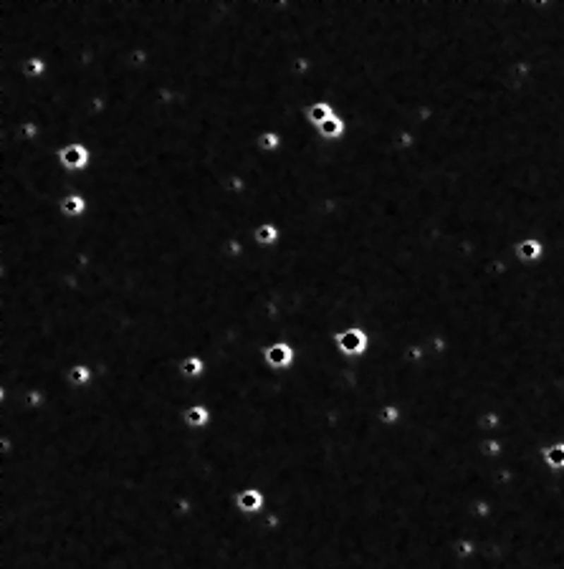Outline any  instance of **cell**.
<instances>
[{
    "instance_id": "1",
    "label": "cell",
    "mask_w": 564,
    "mask_h": 569,
    "mask_svg": "<svg viewBox=\"0 0 564 569\" xmlns=\"http://www.w3.org/2000/svg\"><path fill=\"white\" fill-rule=\"evenodd\" d=\"M167 380V377H164ZM152 388V385H147ZM142 388V390H147ZM137 390V393H142ZM132 393V395H137ZM121 397L116 402V418L121 423L129 425H152V423H137L127 415V400L132 397ZM175 420H167L162 425H172ZM180 423V420H177ZM162 425H152V428H142V430H132V433H124V436L114 438L99 450V486H102L104 496L112 503V509L121 516V519L132 524V527H155L160 521H164L172 514V503H157L155 498L145 491V486L140 484L137 473H134V450L132 445L137 443V438L150 433L155 428H162ZM395 433V428L390 430ZM400 448L402 441L395 438V450H392V463H390V473L388 481H385L383 491L377 493L370 501V506L362 511L359 516H354L352 521H347L342 529H329V532H304V534H292L286 529L276 527V524H268L263 516H256L251 519L248 529V544L251 551H256L258 557L268 559V562H301V559H337L342 557V551H352L359 549V546H367L372 539H375L377 532H383V519L392 514V496L395 491L400 489L397 484V468H402L400 463ZM238 516V511H236ZM236 516H231L228 521H223L220 527L212 529H198L193 524V516L190 519H177L175 521V532L180 539L185 541H200L208 539L212 534H218L223 527H228Z\"/></svg>"
},
{
    "instance_id": "2",
    "label": "cell",
    "mask_w": 564,
    "mask_h": 569,
    "mask_svg": "<svg viewBox=\"0 0 564 569\" xmlns=\"http://www.w3.org/2000/svg\"><path fill=\"white\" fill-rule=\"evenodd\" d=\"M334 349L344 359H362L372 349V334L364 327H342L332 334Z\"/></svg>"
},
{
    "instance_id": "3",
    "label": "cell",
    "mask_w": 564,
    "mask_h": 569,
    "mask_svg": "<svg viewBox=\"0 0 564 569\" xmlns=\"http://www.w3.org/2000/svg\"><path fill=\"white\" fill-rule=\"evenodd\" d=\"M56 160H59V167L66 175H84L94 164V152L84 142H66V145H61L56 150Z\"/></svg>"
},
{
    "instance_id": "4",
    "label": "cell",
    "mask_w": 564,
    "mask_h": 569,
    "mask_svg": "<svg viewBox=\"0 0 564 569\" xmlns=\"http://www.w3.org/2000/svg\"><path fill=\"white\" fill-rule=\"evenodd\" d=\"M263 364H266L271 372H289L296 367L299 362V349L292 345V342L286 340H276V342H268L263 347V354H261Z\"/></svg>"
},
{
    "instance_id": "5",
    "label": "cell",
    "mask_w": 564,
    "mask_h": 569,
    "mask_svg": "<svg viewBox=\"0 0 564 569\" xmlns=\"http://www.w3.org/2000/svg\"><path fill=\"white\" fill-rule=\"evenodd\" d=\"M266 506H268L266 491L256 489V486H246V489L233 493V509H236L241 516H246V519L261 516L263 511H266Z\"/></svg>"
},
{
    "instance_id": "6",
    "label": "cell",
    "mask_w": 564,
    "mask_h": 569,
    "mask_svg": "<svg viewBox=\"0 0 564 569\" xmlns=\"http://www.w3.org/2000/svg\"><path fill=\"white\" fill-rule=\"evenodd\" d=\"M544 253H546L544 241L536 236L519 238V241L511 246V256H514V260L522 263V266H536V263L544 258Z\"/></svg>"
},
{
    "instance_id": "7",
    "label": "cell",
    "mask_w": 564,
    "mask_h": 569,
    "mask_svg": "<svg viewBox=\"0 0 564 569\" xmlns=\"http://www.w3.org/2000/svg\"><path fill=\"white\" fill-rule=\"evenodd\" d=\"M180 423L188 430H208L212 425V407L205 402H193L180 412Z\"/></svg>"
},
{
    "instance_id": "8",
    "label": "cell",
    "mask_w": 564,
    "mask_h": 569,
    "mask_svg": "<svg viewBox=\"0 0 564 569\" xmlns=\"http://www.w3.org/2000/svg\"><path fill=\"white\" fill-rule=\"evenodd\" d=\"M61 380L73 390H86L94 385L97 372H94V367H91L89 362H73L71 367H66V372L61 375Z\"/></svg>"
},
{
    "instance_id": "9",
    "label": "cell",
    "mask_w": 564,
    "mask_h": 569,
    "mask_svg": "<svg viewBox=\"0 0 564 569\" xmlns=\"http://www.w3.org/2000/svg\"><path fill=\"white\" fill-rule=\"evenodd\" d=\"M59 210L64 218L81 220L89 215V200H86V195H81V193H66V195H61Z\"/></svg>"
},
{
    "instance_id": "10",
    "label": "cell",
    "mask_w": 564,
    "mask_h": 569,
    "mask_svg": "<svg viewBox=\"0 0 564 569\" xmlns=\"http://www.w3.org/2000/svg\"><path fill=\"white\" fill-rule=\"evenodd\" d=\"M281 228L273 220H266V223H261V225H256L253 230H251V243L253 246H258V248H276L281 243Z\"/></svg>"
},
{
    "instance_id": "11",
    "label": "cell",
    "mask_w": 564,
    "mask_h": 569,
    "mask_svg": "<svg viewBox=\"0 0 564 569\" xmlns=\"http://www.w3.org/2000/svg\"><path fill=\"white\" fill-rule=\"evenodd\" d=\"M314 132L319 134V140H324V142H342L347 137V132H349V124H347L344 116L337 112L332 119H327L322 127H316Z\"/></svg>"
},
{
    "instance_id": "12",
    "label": "cell",
    "mask_w": 564,
    "mask_h": 569,
    "mask_svg": "<svg viewBox=\"0 0 564 569\" xmlns=\"http://www.w3.org/2000/svg\"><path fill=\"white\" fill-rule=\"evenodd\" d=\"M177 372H180L182 380L188 382H198L208 375V362L205 357L200 354H188V357H182L180 364H177Z\"/></svg>"
},
{
    "instance_id": "13",
    "label": "cell",
    "mask_w": 564,
    "mask_h": 569,
    "mask_svg": "<svg viewBox=\"0 0 564 569\" xmlns=\"http://www.w3.org/2000/svg\"><path fill=\"white\" fill-rule=\"evenodd\" d=\"M0 54H6V51H0ZM11 56V54H8ZM16 59V56H13ZM18 61V59H16ZM18 68H20V73H23L25 79H30V81H38V79H43L46 73H49V61L43 59V56H38V54H30V56H25L23 61H18Z\"/></svg>"
},
{
    "instance_id": "14",
    "label": "cell",
    "mask_w": 564,
    "mask_h": 569,
    "mask_svg": "<svg viewBox=\"0 0 564 569\" xmlns=\"http://www.w3.org/2000/svg\"><path fill=\"white\" fill-rule=\"evenodd\" d=\"M337 114V109H334V104L332 102H311L309 107H306V112H304V116H306V124L309 127H322L324 121L327 119H332V116Z\"/></svg>"
},
{
    "instance_id": "15",
    "label": "cell",
    "mask_w": 564,
    "mask_h": 569,
    "mask_svg": "<svg viewBox=\"0 0 564 569\" xmlns=\"http://www.w3.org/2000/svg\"><path fill=\"white\" fill-rule=\"evenodd\" d=\"M541 463L552 473H564V441H554L541 448Z\"/></svg>"
},
{
    "instance_id": "16",
    "label": "cell",
    "mask_w": 564,
    "mask_h": 569,
    "mask_svg": "<svg viewBox=\"0 0 564 569\" xmlns=\"http://www.w3.org/2000/svg\"><path fill=\"white\" fill-rule=\"evenodd\" d=\"M281 147H284V137H281L279 129H263L258 137H256V150L261 155H279Z\"/></svg>"
},
{
    "instance_id": "17",
    "label": "cell",
    "mask_w": 564,
    "mask_h": 569,
    "mask_svg": "<svg viewBox=\"0 0 564 569\" xmlns=\"http://www.w3.org/2000/svg\"><path fill=\"white\" fill-rule=\"evenodd\" d=\"M377 420H380L383 428H397V425H402V420H405V412H402V407L397 405V402H385V405L377 410Z\"/></svg>"
},
{
    "instance_id": "18",
    "label": "cell",
    "mask_w": 564,
    "mask_h": 569,
    "mask_svg": "<svg viewBox=\"0 0 564 569\" xmlns=\"http://www.w3.org/2000/svg\"><path fill=\"white\" fill-rule=\"evenodd\" d=\"M223 185H225V193L233 195V198H243V195H246V190H248V180H246L243 175H238V172H233V170L225 175Z\"/></svg>"
},
{
    "instance_id": "19",
    "label": "cell",
    "mask_w": 564,
    "mask_h": 569,
    "mask_svg": "<svg viewBox=\"0 0 564 569\" xmlns=\"http://www.w3.org/2000/svg\"><path fill=\"white\" fill-rule=\"evenodd\" d=\"M314 71V61L309 59L306 54H296L292 59V73L294 76H299V79H306L309 73Z\"/></svg>"
},
{
    "instance_id": "20",
    "label": "cell",
    "mask_w": 564,
    "mask_h": 569,
    "mask_svg": "<svg viewBox=\"0 0 564 569\" xmlns=\"http://www.w3.org/2000/svg\"><path fill=\"white\" fill-rule=\"evenodd\" d=\"M481 448V455H488V458H496V455L504 453V443L496 441V438H488V441H484L479 445Z\"/></svg>"
},
{
    "instance_id": "21",
    "label": "cell",
    "mask_w": 564,
    "mask_h": 569,
    "mask_svg": "<svg viewBox=\"0 0 564 569\" xmlns=\"http://www.w3.org/2000/svg\"><path fill=\"white\" fill-rule=\"evenodd\" d=\"M498 423H501L498 412H486V415H481V418H479V428H486V430L496 428Z\"/></svg>"
},
{
    "instance_id": "22",
    "label": "cell",
    "mask_w": 564,
    "mask_h": 569,
    "mask_svg": "<svg viewBox=\"0 0 564 569\" xmlns=\"http://www.w3.org/2000/svg\"><path fill=\"white\" fill-rule=\"evenodd\" d=\"M455 551H458V557H471L474 554V541H458L455 544Z\"/></svg>"
},
{
    "instance_id": "23",
    "label": "cell",
    "mask_w": 564,
    "mask_h": 569,
    "mask_svg": "<svg viewBox=\"0 0 564 569\" xmlns=\"http://www.w3.org/2000/svg\"><path fill=\"white\" fill-rule=\"evenodd\" d=\"M474 514L479 516V519H486V516H491V506L486 501H474Z\"/></svg>"
}]
</instances>
